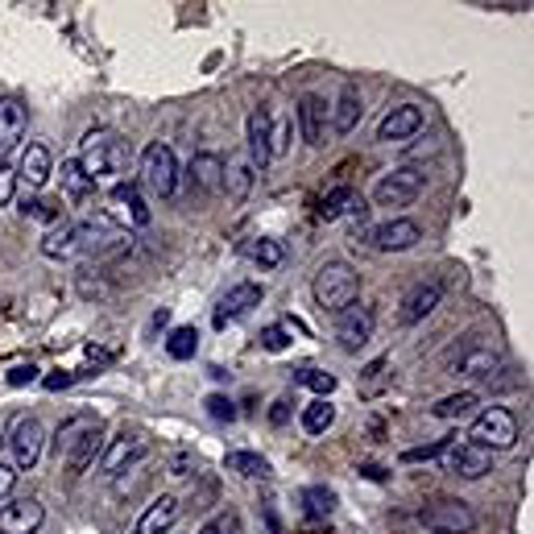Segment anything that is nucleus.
I'll list each match as a JSON object with an SVG mask.
<instances>
[{"instance_id": "obj_1", "label": "nucleus", "mask_w": 534, "mask_h": 534, "mask_svg": "<svg viewBox=\"0 0 534 534\" xmlns=\"http://www.w3.org/2000/svg\"><path fill=\"white\" fill-rule=\"evenodd\" d=\"M79 170L87 174L91 182H100V179H117V174H125L128 166V154H125V145H120V137L112 133V128H91L87 137L79 141Z\"/></svg>"}, {"instance_id": "obj_2", "label": "nucleus", "mask_w": 534, "mask_h": 534, "mask_svg": "<svg viewBox=\"0 0 534 534\" xmlns=\"http://www.w3.org/2000/svg\"><path fill=\"white\" fill-rule=\"evenodd\" d=\"M356 290H361V278H356V270L348 262L319 265L315 282H311V294H315V303L327 311V315H340L344 307H353Z\"/></svg>"}, {"instance_id": "obj_3", "label": "nucleus", "mask_w": 534, "mask_h": 534, "mask_svg": "<svg viewBox=\"0 0 534 534\" xmlns=\"http://www.w3.org/2000/svg\"><path fill=\"white\" fill-rule=\"evenodd\" d=\"M514 439H518V418L509 415L506 406L477 410V418H472L468 444L485 447V452H506V447H514Z\"/></svg>"}, {"instance_id": "obj_4", "label": "nucleus", "mask_w": 534, "mask_h": 534, "mask_svg": "<svg viewBox=\"0 0 534 534\" xmlns=\"http://www.w3.org/2000/svg\"><path fill=\"white\" fill-rule=\"evenodd\" d=\"M423 190H426V170H418V166H398V170L381 174V182L373 187V200H377L381 208H410Z\"/></svg>"}, {"instance_id": "obj_5", "label": "nucleus", "mask_w": 534, "mask_h": 534, "mask_svg": "<svg viewBox=\"0 0 534 534\" xmlns=\"http://www.w3.org/2000/svg\"><path fill=\"white\" fill-rule=\"evenodd\" d=\"M141 179H145V187L154 190V195H162V200H170L174 190H179V158H174L170 145H162V141L145 145Z\"/></svg>"}, {"instance_id": "obj_6", "label": "nucleus", "mask_w": 534, "mask_h": 534, "mask_svg": "<svg viewBox=\"0 0 534 534\" xmlns=\"http://www.w3.org/2000/svg\"><path fill=\"white\" fill-rule=\"evenodd\" d=\"M418 522L435 534H468L472 526H477V514H472V506L460 498H439V501L418 509Z\"/></svg>"}, {"instance_id": "obj_7", "label": "nucleus", "mask_w": 534, "mask_h": 534, "mask_svg": "<svg viewBox=\"0 0 534 534\" xmlns=\"http://www.w3.org/2000/svg\"><path fill=\"white\" fill-rule=\"evenodd\" d=\"M5 444L13 447V468H34L37 460H42V444H46V431H42V423L37 418H29V415H21L17 423H13V435L5 439Z\"/></svg>"}, {"instance_id": "obj_8", "label": "nucleus", "mask_w": 534, "mask_h": 534, "mask_svg": "<svg viewBox=\"0 0 534 534\" xmlns=\"http://www.w3.org/2000/svg\"><path fill=\"white\" fill-rule=\"evenodd\" d=\"M369 335H373V311L369 307L353 303V307H344L335 315V340H340L344 353H361V348L369 344Z\"/></svg>"}, {"instance_id": "obj_9", "label": "nucleus", "mask_w": 534, "mask_h": 534, "mask_svg": "<svg viewBox=\"0 0 534 534\" xmlns=\"http://www.w3.org/2000/svg\"><path fill=\"white\" fill-rule=\"evenodd\" d=\"M498 369H501V353L493 344L468 340L464 348L452 353V373H460V377H493Z\"/></svg>"}, {"instance_id": "obj_10", "label": "nucleus", "mask_w": 534, "mask_h": 534, "mask_svg": "<svg viewBox=\"0 0 534 534\" xmlns=\"http://www.w3.org/2000/svg\"><path fill=\"white\" fill-rule=\"evenodd\" d=\"M46 522V506L37 498H13L0 506V534H37Z\"/></svg>"}, {"instance_id": "obj_11", "label": "nucleus", "mask_w": 534, "mask_h": 534, "mask_svg": "<svg viewBox=\"0 0 534 534\" xmlns=\"http://www.w3.org/2000/svg\"><path fill=\"white\" fill-rule=\"evenodd\" d=\"M418 241H423V228H418L415 220H385V224H377L369 232V245L377 249V253H406Z\"/></svg>"}, {"instance_id": "obj_12", "label": "nucleus", "mask_w": 534, "mask_h": 534, "mask_svg": "<svg viewBox=\"0 0 534 534\" xmlns=\"http://www.w3.org/2000/svg\"><path fill=\"white\" fill-rule=\"evenodd\" d=\"M149 452V444H145V435L141 431H120L117 439L108 444V452H104V460H100V468H104V477H120L125 468H133L141 456Z\"/></svg>"}, {"instance_id": "obj_13", "label": "nucleus", "mask_w": 534, "mask_h": 534, "mask_svg": "<svg viewBox=\"0 0 534 534\" xmlns=\"http://www.w3.org/2000/svg\"><path fill=\"white\" fill-rule=\"evenodd\" d=\"M447 468L464 480H480L493 468V452L468 444V439H452V444H447Z\"/></svg>"}, {"instance_id": "obj_14", "label": "nucleus", "mask_w": 534, "mask_h": 534, "mask_svg": "<svg viewBox=\"0 0 534 534\" xmlns=\"http://www.w3.org/2000/svg\"><path fill=\"white\" fill-rule=\"evenodd\" d=\"M439 299H444V286H439V282H418V286L410 290L406 299H402L398 323H402V327H415V323H423V319L431 315L435 307H439Z\"/></svg>"}, {"instance_id": "obj_15", "label": "nucleus", "mask_w": 534, "mask_h": 534, "mask_svg": "<svg viewBox=\"0 0 534 534\" xmlns=\"http://www.w3.org/2000/svg\"><path fill=\"white\" fill-rule=\"evenodd\" d=\"M270 128H273L270 108L249 112V166H253V170H265V166L273 162L270 158Z\"/></svg>"}, {"instance_id": "obj_16", "label": "nucleus", "mask_w": 534, "mask_h": 534, "mask_svg": "<svg viewBox=\"0 0 534 534\" xmlns=\"http://www.w3.org/2000/svg\"><path fill=\"white\" fill-rule=\"evenodd\" d=\"M187 179H190V190H195V195H211V190H220V179H224V158L211 154V149L195 154L190 158V166H187Z\"/></svg>"}, {"instance_id": "obj_17", "label": "nucleus", "mask_w": 534, "mask_h": 534, "mask_svg": "<svg viewBox=\"0 0 534 534\" xmlns=\"http://www.w3.org/2000/svg\"><path fill=\"white\" fill-rule=\"evenodd\" d=\"M262 303V286L257 282H236L232 290H228L224 299H220V311H216V327H224L228 319H241L249 315V311Z\"/></svg>"}, {"instance_id": "obj_18", "label": "nucleus", "mask_w": 534, "mask_h": 534, "mask_svg": "<svg viewBox=\"0 0 534 534\" xmlns=\"http://www.w3.org/2000/svg\"><path fill=\"white\" fill-rule=\"evenodd\" d=\"M423 128V108L418 104H402V108L385 112V120L377 125V137L381 141H406Z\"/></svg>"}, {"instance_id": "obj_19", "label": "nucleus", "mask_w": 534, "mask_h": 534, "mask_svg": "<svg viewBox=\"0 0 534 534\" xmlns=\"http://www.w3.org/2000/svg\"><path fill=\"white\" fill-rule=\"evenodd\" d=\"M50 170H55V158H50V149H46L42 141H29L26 149H21V162H17V179L29 182V187H46V179H50Z\"/></svg>"}, {"instance_id": "obj_20", "label": "nucleus", "mask_w": 534, "mask_h": 534, "mask_svg": "<svg viewBox=\"0 0 534 534\" xmlns=\"http://www.w3.org/2000/svg\"><path fill=\"white\" fill-rule=\"evenodd\" d=\"M174 522H179V498H154L149 506H145V514L137 518V534H166L174 530Z\"/></svg>"}, {"instance_id": "obj_21", "label": "nucleus", "mask_w": 534, "mask_h": 534, "mask_svg": "<svg viewBox=\"0 0 534 534\" xmlns=\"http://www.w3.org/2000/svg\"><path fill=\"white\" fill-rule=\"evenodd\" d=\"M323 128H327V100L303 96L299 100V137L307 145H323Z\"/></svg>"}, {"instance_id": "obj_22", "label": "nucleus", "mask_w": 534, "mask_h": 534, "mask_svg": "<svg viewBox=\"0 0 534 534\" xmlns=\"http://www.w3.org/2000/svg\"><path fill=\"white\" fill-rule=\"evenodd\" d=\"M96 418L91 415H75V418H67L63 426H58V435H55V452H58V460H71V452L75 447L83 444V439H87L91 431H96Z\"/></svg>"}, {"instance_id": "obj_23", "label": "nucleus", "mask_w": 534, "mask_h": 534, "mask_svg": "<svg viewBox=\"0 0 534 534\" xmlns=\"http://www.w3.org/2000/svg\"><path fill=\"white\" fill-rule=\"evenodd\" d=\"M21 133H26V108H21V100L0 96V154L13 149L21 141Z\"/></svg>"}, {"instance_id": "obj_24", "label": "nucleus", "mask_w": 534, "mask_h": 534, "mask_svg": "<svg viewBox=\"0 0 534 534\" xmlns=\"http://www.w3.org/2000/svg\"><path fill=\"white\" fill-rule=\"evenodd\" d=\"M42 253L50 257V262H63V257L83 253L79 224H63V228H55V232H46V236H42Z\"/></svg>"}, {"instance_id": "obj_25", "label": "nucleus", "mask_w": 534, "mask_h": 534, "mask_svg": "<svg viewBox=\"0 0 534 534\" xmlns=\"http://www.w3.org/2000/svg\"><path fill=\"white\" fill-rule=\"evenodd\" d=\"M477 406H480V398L472 390H464V394L439 398L431 410H435V418H444V423H460V418H477Z\"/></svg>"}, {"instance_id": "obj_26", "label": "nucleus", "mask_w": 534, "mask_h": 534, "mask_svg": "<svg viewBox=\"0 0 534 534\" xmlns=\"http://www.w3.org/2000/svg\"><path fill=\"white\" fill-rule=\"evenodd\" d=\"M224 468L236 472V477H245V480H265L270 477V460L257 452H228L224 456Z\"/></svg>"}, {"instance_id": "obj_27", "label": "nucleus", "mask_w": 534, "mask_h": 534, "mask_svg": "<svg viewBox=\"0 0 534 534\" xmlns=\"http://www.w3.org/2000/svg\"><path fill=\"white\" fill-rule=\"evenodd\" d=\"M356 117H361V96H356V87L348 83L344 91H340V100H335V112H332V128L335 133H353Z\"/></svg>"}, {"instance_id": "obj_28", "label": "nucleus", "mask_w": 534, "mask_h": 534, "mask_svg": "<svg viewBox=\"0 0 534 534\" xmlns=\"http://www.w3.org/2000/svg\"><path fill=\"white\" fill-rule=\"evenodd\" d=\"M220 187L228 190V200H245L249 190H253V166L249 162H224V179Z\"/></svg>"}, {"instance_id": "obj_29", "label": "nucleus", "mask_w": 534, "mask_h": 534, "mask_svg": "<svg viewBox=\"0 0 534 534\" xmlns=\"http://www.w3.org/2000/svg\"><path fill=\"white\" fill-rule=\"evenodd\" d=\"M112 203H117V208H125L128 216H133L137 228L149 224V208L141 203V190H137L133 182H117V187H112Z\"/></svg>"}, {"instance_id": "obj_30", "label": "nucleus", "mask_w": 534, "mask_h": 534, "mask_svg": "<svg viewBox=\"0 0 534 534\" xmlns=\"http://www.w3.org/2000/svg\"><path fill=\"white\" fill-rule=\"evenodd\" d=\"M353 208H365L361 195H356L353 187H335V190H327V195H323V208H319V216H323V220H340L344 211H353Z\"/></svg>"}, {"instance_id": "obj_31", "label": "nucleus", "mask_w": 534, "mask_h": 534, "mask_svg": "<svg viewBox=\"0 0 534 534\" xmlns=\"http://www.w3.org/2000/svg\"><path fill=\"white\" fill-rule=\"evenodd\" d=\"M63 190L71 195V203H87L91 190H96V182L79 170V162H75V158H71V162H63Z\"/></svg>"}, {"instance_id": "obj_32", "label": "nucleus", "mask_w": 534, "mask_h": 534, "mask_svg": "<svg viewBox=\"0 0 534 534\" xmlns=\"http://www.w3.org/2000/svg\"><path fill=\"white\" fill-rule=\"evenodd\" d=\"M390 381V356H377V361L365 365V377H361V398H377Z\"/></svg>"}, {"instance_id": "obj_33", "label": "nucleus", "mask_w": 534, "mask_h": 534, "mask_svg": "<svg viewBox=\"0 0 534 534\" xmlns=\"http://www.w3.org/2000/svg\"><path fill=\"white\" fill-rule=\"evenodd\" d=\"M195 348H200V332H195V327H174L170 340H166V353H170L174 361H190Z\"/></svg>"}, {"instance_id": "obj_34", "label": "nucleus", "mask_w": 534, "mask_h": 534, "mask_svg": "<svg viewBox=\"0 0 534 534\" xmlns=\"http://www.w3.org/2000/svg\"><path fill=\"white\" fill-rule=\"evenodd\" d=\"M332 423H335V406H327V398L311 402V406L303 410V431L307 435H323Z\"/></svg>"}, {"instance_id": "obj_35", "label": "nucleus", "mask_w": 534, "mask_h": 534, "mask_svg": "<svg viewBox=\"0 0 534 534\" xmlns=\"http://www.w3.org/2000/svg\"><path fill=\"white\" fill-rule=\"evenodd\" d=\"M75 286H79V299H104L108 294V282H104V273L96 270V265H83L79 273H75Z\"/></svg>"}, {"instance_id": "obj_36", "label": "nucleus", "mask_w": 534, "mask_h": 534, "mask_svg": "<svg viewBox=\"0 0 534 534\" xmlns=\"http://www.w3.org/2000/svg\"><path fill=\"white\" fill-rule=\"evenodd\" d=\"M100 447H104V435H100V426H96V431H91L87 439H83V444L71 452V460H67V464H71V472H87L91 460L100 456Z\"/></svg>"}, {"instance_id": "obj_37", "label": "nucleus", "mask_w": 534, "mask_h": 534, "mask_svg": "<svg viewBox=\"0 0 534 534\" xmlns=\"http://www.w3.org/2000/svg\"><path fill=\"white\" fill-rule=\"evenodd\" d=\"M245 253L253 257L262 270H273V265L282 262V245H278V241H253V245H245Z\"/></svg>"}, {"instance_id": "obj_38", "label": "nucleus", "mask_w": 534, "mask_h": 534, "mask_svg": "<svg viewBox=\"0 0 534 534\" xmlns=\"http://www.w3.org/2000/svg\"><path fill=\"white\" fill-rule=\"evenodd\" d=\"M290 149V120H273L270 128V158H282Z\"/></svg>"}, {"instance_id": "obj_39", "label": "nucleus", "mask_w": 534, "mask_h": 534, "mask_svg": "<svg viewBox=\"0 0 534 534\" xmlns=\"http://www.w3.org/2000/svg\"><path fill=\"white\" fill-rule=\"evenodd\" d=\"M21 211H26V216H34V220H42V224L58 220V203H50V200H26V203H21Z\"/></svg>"}, {"instance_id": "obj_40", "label": "nucleus", "mask_w": 534, "mask_h": 534, "mask_svg": "<svg viewBox=\"0 0 534 534\" xmlns=\"http://www.w3.org/2000/svg\"><path fill=\"white\" fill-rule=\"evenodd\" d=\"M303 385H307V390H315L319 398H327V394L335 390V377H332V373H319V369H311V373H303Z\"/></svg>"}, {"instance_id": "obj_41", "label": "nucleus", "mask_w": 534, "mask_h": 534, "mask_svg": "<svg viewBox=\"0 0 534 534\" xmlns=\"http://www.w3.org/2000/svg\"><path fill=\"white\" fill-rule=\"evenodd\" d=\"M444 452H447V439H435V444H426V447H406V452H402V460H406V464L435 460V456H444Z\"/></svg>"}, {"instance_id": "obj_42", "label": "nucleus", "mask_w": 534, "mask_h": 534, "mask_svg": "<svg viewBox=\"0 0 534 534\" xmlns=\"http://www.w3.org/2000/svg\"><path fill=\"white\" fill-rule=\"evenodd\" d=\"M208 415L216 418V423H232V418H236V406L224 398V394H211V398H208Z\"/></svg>"}, {"instance_id": "obj_43", "label": "nucleus", "mask_w": 534, "mask_h": 534, "mask_svg": "<svg viewBox=\"0 0 534 534\" xmlns=\"http://www.w3.org/2000/svg\"><path fill=\"white\" fill-rule=\"evenodd\" d=\"M13 182H17V170H13V166L0 158V208L13 200Z\"/></svg>"}, {"instance_id": "obj_44", "label": "nucleus", "mask_w": 534, "mask_h": 534, "mask_svg": "<svg viewBox=\"0 0 534 534\" xmlns=\"http://www.w3.org/2000/svg\"><path fill=\"white\" fill-rule=\"evenodd\" d=\"M332 493H327V489H307V509H311V514H327V509H332Z\"/></svg>"}, {"instance_id": "obj_45", "label": "nucleus", "mask_w": 534, "mask_h": 534, "mask_svg": "<svg viewBox=\"0 0 534 534\" xmlns=\"http://www.w3.org/2000/svg\"><path fill=\"white\" fill-rule=\"evenodd\" d=\"M262 344L270 348V353H282V348L290 344V340H286V327H270V332L262 335Z\"/></svg>"}, {"instance_id": "obj_46", "label": "nucleus", "mask_w": 534, "mask_h": 534, "mask_svg": "<svg viewBox=\"0 0 534 534\" xmlns=\"http://www.w3.org/2000/svg\"><path fill=\"white\" fill-rule=\"evenodd\" d=\"M29 381H37L34 365H17V369H9V385H29Z\"/></svg>"}, {"instance_id": "obj_47", "label": "nucleus", "mask_w": 534, "mask_h": 534, "mask_svg": "<svg viewBox=\"0 0 534 534\" xmlns=\"http://www.w3.org/2000/svg\"><path fill=\"white\" fill-rule=\"evenodd\" d=\"M13 485H17V468H13V464H0V498H9Z\"/></svg>"}, {"instance_id": "obj_48", "label": "nucleus", "mask_w": 534, "mask_h": 534, "mask_svg": "<svg viewBox=\"0 0 534 534\" xmlns=\"http://www.w3.org/2000/svg\"><path fill=\"white\" fill-rule=\"evenodd\" d=\"M200 534H232V518H224V514H220V518H211V522L203 526Z\"/></svg>"}, {"instance_id": "obj_49", "label": "nucleus", "mask_w": 534, "mask_h": 534, "mask_svg": "<svg viewBox=\"0 0 534 534\" xmlns=\"http://www.w3.org/2000/svg\"><path fill=\"white\" fill-rule=\"evenodd\" d=\"M270 418H273V423H286V418H290L286 402H278V406H273V410H270Z\"/></svg>"}, {"instance_id": "obj_50", "label": "nucleus", "mask_w": 534, "mask_h": 534, "mask_svg": "<svg viewBox=\"0 0 534 534\" xmlns=\"http://www.w3.org/2000/svg\"><path fill=\"white\" fill-rule=\"evenodd\" d=\"M0 447H5V435H0Z\"/></svg>"}, {"instance_id": "obj_51", "label": "nucleus", "mask_w": 534, "mask_h": 534, "mask_svg": "<svg viewBox=\"0 0 534 534\" xmlns=\"http://www.w3.org/2000/svg\"><path fill=\"white\" fill-rule=\"evenodd\" d=\"M166 534H179V530H166Z\"/></svg>"}]
</instances>
